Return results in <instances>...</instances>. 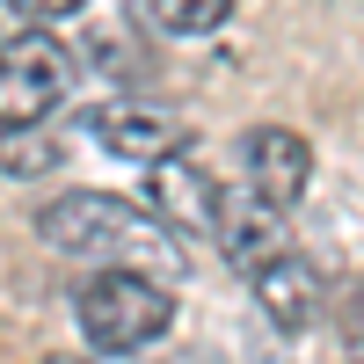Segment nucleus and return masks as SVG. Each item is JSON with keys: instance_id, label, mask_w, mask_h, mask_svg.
Returning a JSON list of instances; mask_svg holds the SVG:
<instances>
[{"instance_id": "1", "label": "nucleus", "mask_w": 364, "mask_h": 364, "mask_svg": "<svg viewBox=\"0 0 364 364\" xmlns=\"http://www.w3.org/2000/svg\"><path fill=\"white\" fill-rule=\"evenodd\" d=\"M37 233L58 255H87V262H117V269H154V277H182V240L132 197L109 190H73L51 197L37 211Z\"/></svg>"}, {"instance_id": "2", "label": "nucleus", "mask_w": 364, "mask_h": 364, "mask_svg": "<svg viewBox=\"0 0 364 364\" xmlns=\"http://www.w3.org/2000/svg\"><path fill=\"white\" fill-rule=\"evenodd\" d=\"M73 321H80L87 350L132 357V350H154L168 328H175V291H168V277H146V269L102 262L95 277L73 291Z\"/></svg>"}, {"instance_id": "3", "label": "nucleus", "mask_w": 364, "mask_h": 364, "mask_svg": "<svg viewBox=\"0 0 364 364\" xmlns=\"http://www.w3.org/2000/svg\"><path fill=\"white\" fill-rule=\"evenodd\" d=\"M66 95H73V51L58 37L44 29L0 37V124H44Z\"/></svg>"}, {"instance_id": "4", "label": "nucleus", "mask_w": 364, "mask_h": 364, "mask_svg": "<svg viewBox=\"0 0 364 364\" xmlns=\"http://www.w3.org/2000/svg\"><path fill=\"white\" fill-rule=\"evenodd\" d=\"M146 211L175 233V240H211V219H219V182L204 175V161L175 154L146 161Z\"/></svg>"}, {"instance_id": "5", "label": "nucleus", "mask_w": 364, "mask_h": 364, "mask_svg": "<svg viewBox=\"0 0 364 364\" xmlns=\"http://www.w3.org/2000/svg\"><path fill=\"white\" fill-rule=\"evenodd\" d=\"M211 248H219L240 277H255V269L291 248V226H284V204H269L262 190H219V219H211Z\"/></svg>"}, {"instance_id": "6", "label": "nucleus", "mask_w": 364, "mask_h": 364, "mask_svg": "<svg viewBox=\"0 0 364 364\" xmlns=\"http://www.w3.org/2000/svg\"><path fill=\"white\" fill-rule=\"evenodd\" d=\"M240 168H248V190H262L269 204L291 211L314 182V146L291 124H255V132H240Z\"/></svg>"}, {"instance_id": "7", "label": "nucleus", "mask_w": 364, "mask_h": 364, "mask_svg": "<svg viewBox=\"0 0 364 364\" xmlns=\"http://www.w3.org/2000/svg\"><path fill=\"white\" fill-rule=\"evenodd\" d=\"M87 139H102L117 161H161V154H175L182 146V124L168 109H139V102H95L87 109Z\"/></svg>"}, {"instance_id": "8", "label": "nucleus", "mask_w": 364, "mask_h": 364, "mask_svg": "<svg viewBox=\"0 0 364 364\" xmlns=\"http://www.w3.org/2000/svg\"><path fill=\"white\" fill-rule=\"evenodd\" d=\"M255 299H262V314L284 328V336H299V328H314L321 321V269L299 255V248H277L262 269H255Z\"/></svg>"}, {"instance_id": "9", "label": "nucleus", "mask_w": 364, "mask_h": 364, "mask_svg": "<svg viewBox=\"0 0 364 364\" xmlns=\"http://www.w3.org/2000/svg\"><path fill=\"white\" fill-rule=\"evenodd\" d=\"M233 15V0H132L139 29H161V37H219Z\"/></svg>"}, {"instance_id": "10", "label": "nucleus", "mask_w": 364, "mask_h": 364, "mask_svg": "<svg viewBox=\"0 0 364 364\" xmlns=\"http://www.w3.org/2000/svg\"><path fill=\"white\" fill-rule=\"evenodd\" d=\"M58 168V139L37 124H0V175H51Z\"/></svg>"}, {"instance_id": "11", "label": "nucleus", "mask_w": 364, "mask_h": 364, "mask_svg": "<svg viewBox=\"0 0 364 364\" xmlns=\"http://www.w3.org/2000/svg\"><path fill=\"white\" fill-rule=\"evenodd\" d=\"M15 15H29V22H58V15H80L87 0H8Z\"/></svg>"}, {"instance_id": "12", "label": "nucleus", "mask_w": 364, "mask_h": 364, "mask_svg": "<svg viewBox=\"0 0 364 364\" xmlns=\"http://www.w3.org/2000/svg\"><path fill=\"white\" fill-rule=\"evenodd\" d=\"M175 364H219V357H204V350H190V357H175Z\"/></svg>"}, {"instance_id": "13", "label": "nucleus", "mask_w": 364, "mask_h": 364, "mask_svg": "<svg viewBox=\"0 0 364 364\" xmlns=\"http://www.w3.org/2000/svg\"><path fill=\"white\" fill-rule=\"evenodd\" d=\"M51 364H87V357H51Z\"/></svg>"}]
</instances>
